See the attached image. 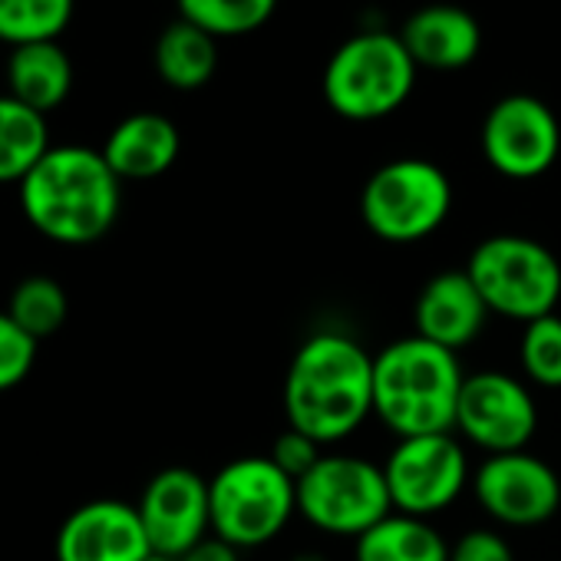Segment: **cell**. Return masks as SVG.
Listing matches in <instances>:
<instances>
[{
  "label": "cell",
  "mask_w": 561,
  "mask_h": 561,
  "mask_svg": "<svg viewBox=\"0 0 561 561\" xmlns=\"http://www.w3.org/2000/svg\"><path fill=\"white\" fill-rule=\"evenodd\" d=\"M280 403L288 426L321 446L351 439L374 416V354L344 331L311 334L288 364Z\"/></svg>",
  "instance_id": "6da1fadb"
},
{
  "label": "cell",
  "mask_w": 561,
  "mask_h": 561,
  "mask_svg": "<svg viewBox=\"0 0 561 561\" xmlns=\"http://www.w3.org/2000/svg\"><path fill=\"white\" fill-rule=\"evenodd\" d=\"M24 218L54 244L87 248L106 238L123 208V179L100 149L54 146L18 185Z\"/></svg>",
  "instance_id": "7a4b0ae2"
},
{
  "label": "cell",
  "mask_w": 561,
  "mask_h": 561,
  "mask_svg": "<svg viewBox=\"0 0 561 561\" xmlns=\"http://www.w3.org/2000/svg\"><path fill=\"white\" fill-rule=\"evenodd\" d=\"M462 380L459 354L420 334L390 341L374 357V416L397 439L456 433Z\"/></svg>",
  "instance_id": "3957f363"
},
{
  "label": "cell",
  "mask_w": 561,
  "mask_h": 561,
  "mask_svg": "<svg viewBox=\"0 0 561 561\" xmlns=\"http://www.w3.org/2000/svg\"><path fill=\"white\" fill-rule=\"evenodd\" d=\"M416 64L403 47L400 34L364 31L344 41L324 70L328 106L351 123H374L397 113L413 87Z\"/></svg>",
  "instance_id": "277c9868"
},
{
  "label": "cell",
  "mask_w": 561,
  "mask_h": 561,
  "mask_svg": "<svg viewBox=\"0 0 561 561\" xmlns=\"http://www.w3.org/2000/svg\"><path fill=\"white\" fill-rule=\"evenodd\" d=\"M466 274L492 314L522 328L554 314L561 301V261L528 234H492L469 251Z\"/></svg>",
  "instance_id": "5b68a950"
},
{
  "label": "cell",
  "mask_w": 561,
  "mask_h": 561,
  "mask_svg": "<svg viewBox=\"0 0 561 561\" xmlns=\"http://www.w3.org/2000/svg\"><path fill=\"white\" fill-rule=\"evenodd\" d=\"M211 535L238 551L264 548L298 515V485L271 456H238L208 479Z\"/></svg>",
  "instance_id": "8992f818"
},
{
  "label": "cell",
  "mask_w": 561,
  "mask_h": 561,
  "mask_svg": "<svg viewBox=\"0 0 561 561\" xmlns=\"http://www.w3.org/2000/svg\"><path fill=\"white\" fill-rule=\"evenodd\" d=\"M453 211V182L430 159H393L360 192L364 225L390 244H416L443 228Z\"/></svg>",
  "instance_id": "52a82bcc"
},
{
  "label": "cell",
  "mask_w": 561,
  "mask_h": 561,
  "mask_svg": "<svg viewBox=\"0 0 561 561\" xmlns=\"http://www.w3.org/2000/svg\"><path fill=\"white\" fill-rule=\"evenodd\" d=\"M393 512L383 466L354 453H324L298 482V515L331 538H360Z\"/></svg>",
  "instance_id": "ba28073f"
},
{
  "label": "cell",
  "mask_w": 561,
  "mask_h": 561,
  "mask_svg": "<svg viewBox=\"0 0 561 561\" xmlns=\"http://www.w3.org/2000/svg\"><path fill=\"white\" fill-rule=\"evenodd\" d=\"M383 476L393 512L416 518L443 515L472 485L469 453L456 433L397 439L383 459Z\"/></svg>",
  "instance_id": "9c48e42d"
},
{
  "label": "cell",
  "mask_w": 561,
  "mask_h": 561,
  "mask_svg": "<svg viewBox=\"0 0 561 561\" xmlns=\"http://www.w3.org/2000/svg\"><path fill=\"white\" fill-rule=\"evenodd\" d=\"M535 430L538 403L525 380L505 370L466 374L456 407V433L462 443L482 449L485 456L518 453L531 443Z\"/></svg>",
  "instance_id": "30bf717a"
},
{
  "label": "cell",
  "mask_w": 561,
  "mask_h": 561,
  "mask_svg": "<svg viewBox=\"0 0 561 561\" xmlns=\"http://www.w3.org/2000/svg\"><path fill=\"white\" fill-rule=\"evenodd\" d=\"M561 152V126L548 103L531 93L502 96L482 123L485 162L515 182L545 175Z\"/></svg>",
  "instance_id": "8fae6325"
},
{
  "label": "cell",
  "mask_w": 561,
  "mask_h": 561,
  "mask_svg": "<svg viewBox=\"0 0 561 561\" xmlns=\"http://www.w3.org/2000/svg\"><path fill=\"white\" fill-rule=\"evenodd\" d=\"M472 495L495 525L535 528L561 508V479L528 449L499 453L472 469Z\"/></svg>",
  "instance_id": "7c38bea8"
},
{
  "label": "cell",
  "mask_w": 561,
  "mask_h": 561,
  "mask_svg": "<svg viewBox=\"0 0 561 561\" xmlns=\"http://www.w3.org/2000/svg\"><path fill=\"white\" fill-rule=\"evenodd\" d=\"M136 512L142 518L152 554L175 561L188 554L195 545H202L205 538H211L208 479L188 466L159 469L146 482Z\"/></svg>",
  "instance_id": "4fadbf2b"
},
{
  "label": "cell",
  "mask_w": 561,
  "mask_h": 561,
  "mask_svg": "<svg viewBox=\"0 0 561 561\" xmlns=\"http://www.w3.org/2000/svg\"><path fill=\"white\" fill-rule=\"evenodd\" d=\"M54 554L57 561H146L152 545L133 502L93 499L64 518Z\"/></svg>",
  "instance_id": "5bb4252c"
},
{
  "label": "cell",
  "mask_w": 561,
  "mask_h": 561,
  "mask_svg": "<svg viewBox=\"0 0 561 561\" xmlns=\"http://www.w3.org/2000/svg\"><path fill=\"white\" fill-rule=\"evenodd\" d=\"M492 311L466 267L433 274L413 305V334L459 354L476 344L489 324Z\"/></svg>",
  "instance_id": "9a60e30c"
},
{
  "label": "cell",
  "mask_w": 561,
  "mask_h": 561,
  "mask_svg": "<svg viewBox=\"0 0 561 561\" xmlns=\"http://www.w3.org/2000/svg\"><path fill=\"white\" fill-rule=\"evenodd\" d=\"M400 41L410 50L416 67L449 73V70L469 67L479 57V50H482V27L462 8L433 4V8L416 11L403 24Z\"/></svg>",
  "instance_id": "2e32d148"
},
{
  "label": "cell",
  "mask_w": 561,
  "mask_h": 561,
  "mask_svg": "<svg viewBox=\"0 0 561 561\" xmlns=\"http://www.w3.org/2000/svg\"><path fill=\"white\" fill-rule=\"evenodd\" d=\"M179 149L182 136L169 116L133 113L110 129L100 152L123 182H149L175 165Z\"/></svg>",
  "instance_id": "e0dca14e"
},
{
  "label": "cell",
  "mask_w": 561,
  "mask_h": 561,
  "mask_svg": "<svg viewBox=\"0 0 561 561\" xmlns=\"http://www.w3.org/2000/svg\"><path fill=\"white\" fill-rule=\"evenodd\" d=\"M8 93L37 113H54L73 93V60L60 41H41L11 47L8 57Z\"/></svg>",
  "instance_id": "ac0fdd59"
},
{
  "label": "cell",
  "mask_w": 561,
  "mask_h": 561,
  "mask_svg": "<svg viewBox=\"0 0 561 561\" xmlns=\"http://www.w3.org/2000/svg\"><path fill=\"white\" fill-rule=\"evenodd\" d=\"M449 551L453 545L433 518L403 512H390L354 541V561H449Z\"/></svg>",
  "instance_id": "d6986e66"
},
{
  "label": "cell",
  "mask_w": 561,
  "mask_h": 561,
  "mask_svg": "<svg viewBox=\"0 0 561 561\" xmlns=\"http://www.w3.org/2000/svg\"><path fill=\"white\" fill-rule=\"evenodd\" d=\"M152 60L156 73L172 90H198L218 70V41L208 31L179 18L159 34Z\"/></svg>",
  "instance_id": "ffe728a7"
},
{
  "label": "cell",
  "mask_w": 561,
  "mask_h": 561,
  "mask_svg": "<svg viewBox=\"0 0 561 561\" xmlns=\"http://www.w3.org/2000/svg\"><path fill=\"white\" fill-rule=\"evenodd\" d=\"M50 149L47 116L11 93L0 96V185H21Z\"/></svg>",
  "instance_id": "44dd1931"
},
{
  "label": "cell",
  "mask_w": 561,
  "mask_h": 561,
  "mask_svg": "<svg viewBox=\"0 0 561 561\" xmlns=\"http://www.w3.org/2000/svg\"><path fill=\"white\" fill-rule=\"evenodd\" d=\"M8 314L41 344V341L54 337L70 318L67 288L50 274H31L14 285V291L8 298Z\"/></svg>",
  "instance_id": "7402d4cb"
},
{
  "label": "cell",
  "mask_w": 561,
  "mask_h": 561,
  "mask_svg": "<svg viewBox=\"0 0 561 561\" xmlns=\"http://www.w3.org/2000/svg\"><path fill=\"white\" fill-rule=\"evenodd\" d=\"M73 11L77 0H0V44L24 47L60 41Z\"/></svg>",
  "instance_id": "603a6c76"
},
{
  "label": "cell",
  "mask_w": 561,
  "mask_h": 561,
  "mask_svg": "<svg viewBox=\"0 0 561 561\" xmlns=\"http://www.w3.org/2000/svg\"><path fill=\"white\" fill-rule=\"evenodd\" d=\"M179 18L218 37H241L274 18L277 0H175Z\"/></svg>",
  "instance_id": "cb8c5ba5"
},
{
  "label": "cell",
  "mask_w": 561,
  "mask_h": 561,
  "mask_svg": "<svg viewBox=\"0 0 561 561\" xmlns=\"http://www.w3.org/2000/svg\"><path fill=\"white\" fill-rule=\"evenodd\" d=\"M518 367L528 383L561 390V314H545L522 328Z\"/></svg>",
  "instance_id": "d4e9b609"
},
{
  "label": "cell",
  "mask_w": 561,
  "mask_h": 561,
  "mask_svg": "<svg viewBox=\"0 0 561 561\" xmlns=\"http://www.w3.org/2000/svg\"><path fill=\"white\" fill-rule=\"evenodd\" d=\"M37 364V341L8 314L0 311V393L21 387Z\"/></svg>",
  "instance_id": "484cf974"
},
{
  "label": "cell",
  "mask_w": 561,
  "mask_h": 561,
  "mask_svg": "<svg viewBox=\"0 0 561 561\" xmlns=\"http://www.w3.org/2000/svg\"><path fill=\"white\" fill-rule=\"evenodd\" d=\"M328 453V446H321L318 439H311L308 433H301V430H295V426H288L285 433H280L277 439H274V446H271V462L285 472L295 485L321 462V456Z\"/></svg>",
  "instance_id": "4316f807"
},
{
  "label": "cell",
  "mask_w": 561,
  "mask_h": 561,
  "mask_svg": "<svg viewBox=\"0 0 561 561\" xmlns=\"http://www.w3.org/2000/svg\"><path fill=\"white\" fill-rule=\"evenodd\" d=\"M449 561H515V551L502 531L469 528L453 541Z\"/></svg>",
  "instance_id": "83f0119b"
},
{
  "label": "cell",
  "mask_w": 561,
  "mask_h": 561,
  "mask_svg": "<svg viewBox=\"0 0 561 561\" xmlns=\"http://www.w3.org/2000/svg\"><path fill=\"white\" fill-rule=\"evenodd\" d=\"M175 561H241V551L238 548H231L228 541H221V538H205L202 545H195L188 554H182V558H175Z\"/></svg>",
  "instance_id": "f1b7e54d"
},
{
  "label": "cell",
  "mask_w": 561,
  "mask_h": 561,
  "mask_svg": "<svg viewBox=\"0 0 561 561\" xmlns=\"http://www.w3.org/2000/svg\"><path fill=\"white\" fill-rule=\"evenodd\" d=\"M291 561H324V554H318V551H305V554H295Z\"/></svg>",
  "instance_id": "f546056e"
},
{
  "label": "cell",
  "mask_w": 561,
  "mask_h": 561,
  "mask_svg": "<svg viewBox=\"0 0 561 561\" xmlns=\"http://www.w3.org/2000/svg\"><path fill=\"white\" fill-rule=\"evenodd\" d=\"M146 561H172V558H162V554H149Z\"/></svg>",
  "instance_id": "4dcf8cb0"
}]
</instances>
